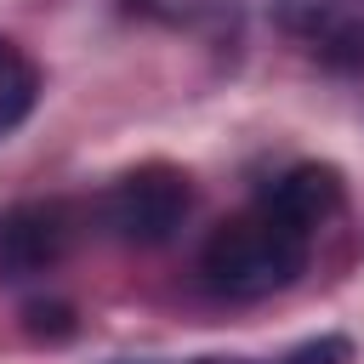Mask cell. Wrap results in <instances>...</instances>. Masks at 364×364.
I'll return each instance as SVG.
<instances>
[{"label": "cell", "mask_w": 364, "mask_h": 364, "mask_svg": "<svg viewBox=\"0 0 364 364\" xmlns=\"http://www.w3.org/2000/svg\"><path fill=\"white\" fill-rule=\"evenodd\" d=\"M307 250H313V239H307L301 228H290L284 216H273V210L256 199L250 210L228 216V222L205 239L199 273H205V284H210L216 296H228V301H262V296L290 290V284L301 279Z\"/></svg>", "instance_id": "6da1fadb"}, {"label": "cell", "mask_w": 364, "mask_h": 364, "mask_svg": "<svg viewBox=\"0 0 364 364\" xmlns=\"http://www.w3.org/2000/svg\"><path fill=\"white\" fill-rule=\"evenodd\" d=\"M193 188L176 165H136L102 193V228L125 245H165L188 222Z\"/></svg>", "instance_id": "7a4b0ae2"}, {"label": "cell", "mask_w": 364, "mask_h": 364, "mask_svg": "<svg viewBox=\"0 0 364 364\" xmlns=\"http://www.w3.org/2000/svg\"><path fill=\"white\" fill-rule=\"evenodd\" d=\"M74 245V216L57 199H28L0 210V279H34L51 273Z\"/></svg>", "instance_id": "3957f363"}, {"label": "cell", "mask_w": 364, "mask_h": 364, "mask_svg": "<svg viewBox=\"0 0 364 364\" xmlns=\"http://www.w3.org/2000/svg\"><path fill=\"white\" fill-rule=\"evenodd\" d=\"M279 23L330 68L364 63V0H279Z\"/></svg>", "instance_id": "277c9868"}, {"label": "cell", "mask_w": 364, "mask_h": 364, "mask_svg": "<svg viewBox=\"0 0 364 364\" xmlns=\"http://www.w3.org/2000/svg\"><path fill=\"white\" fill-rule=\"evenodd\" d=\"M262 205L313 239V233H318V228L341 210V171H336V165H318V159L290 165V171H284V176L262 193Z\"/></svg>", "instance_id": "5b68a950"}, {"label": "cell", "mask_w": 364, "mask_h": 364, "mask_svg": "<svg viewBox=\"0 0 364 364\" xmlns=\"http://www.w3.org/2000/svg\"><path fill=\"white\" fill-rule=\"evenodd\" d=\"M34 97H40V74H34V63H28L11 40H0V136L17 131V125L28 119Z\"/></svg>", "instance_id": "8992f818"}, {"label": "cell", "mask_w": 364, "mask_h": 364, "mask_svg": "<svg viewBox=\"0 0 364 364\" xmlns=\"http://www.w3.org/2000/svg\"><path fill=\"white\" fill-rule=\"evenodd\" d=\"M284 364H290V358H284Z\"/></svg>", "instance_id": "52a82bcc"}]
</instances>
